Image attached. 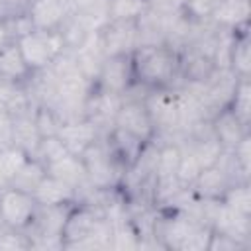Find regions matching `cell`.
Instances as JSON below:
<instances>
[{
  "label": "cell",
  "instance_id": "obj_1",
  "mask_svg": "<svg viewBox=\"0 0 251 251\" xmlns=\"http://www.w3.org/2000/svg\"><path fill=\"white\" fill-rule=\"evenodd\" d=\"M131 67L133 80L151 90L176 88L180 80V51L169 43L141 45L131 53Z\"/></svg>",
  "mask_w": 251,
  "mask_h": 251
},
{
  "label": "cell",
  "instance_id": "obj_2",
  "mask_svg": "<svg viewBox=\"0 0 251 251\" xmlns=\"http://www.w3.org/2000/svg\"><path fill=\"white\" fill-rule=\"evenodd\" d=\"M16 45L31 73L49 69L55 63V59L67 49L65 37L59 29H37V27L18 37Z\"/></svg>",
  "mask_w": 251,
  "mask_h": 251
},
{
  "label": "cell",
  "instance_id": "obj_3",
  "mask_svg": "<svg viewBox=\"0 0 251 251\" xmlns=\"http://www.w3.org/2000/svg\"><path fill=\"white\" fill-rule=\"evenodd\" d=\"M37 202L29 192L18 188H4L0 192V218L14 231H25L37 212Z\"/></svg>",
  "mask_w": 251,
  "mask_h": 251
},
{
  "label": "cell",
  "instance_id": "obj_4",
  "mask_svg": "<svg viewBox=\"0 0 251 251\" xmlns=\"http://www.w3.org/2000/svg\"><path fill=\"white\" fill-rule=\"evenodd\" d=\"M114 127H120L141 141H153L155 139V126L151 120V114L147 110L145 98H127L122 96V104L118 108Z\"/></svg>",
  "mask_w": 251,
  "mask_h": 251
},
{
  "label": "cell",
  "instance_id": "obj_5",
  "mask_svg": "<svg viewBox=\"0 0 251 251\" xmlns=\"http://www.w3.org/2000/svg\"><path fill=\"white\" fill-rule=\"evenodd\" d=\"M133 82L131 55H114L102 61V67L94 78V88L110 94H124Z\"/></svg>",
  "mask_w": 251,
  "mask_h": 251
},
{
  "label": "cell",
  "instance_id": "obj_6",
  "mask_svg": "<svg viewBox=\"0 0 251 251\" xmlns=\"http://www.w3.org/2000/svg\"><path fill=\"white\" fill-rule=\"evenodd\" d=\"M98 37L104 57L131 55L137 47V22H106Z\"/></svg>",
  "mask_w": 251,
  "mask_h": 251
},
{
  "label": "cell",
  "instance_id": "obj_7",
  "mask_svg": "<svg viewBox=\"0 0 251 251\" xmlns=\"http://www.w3.org/2000/svg\"><path fill=\"white\" fill-rule=\"evenodd\" d=\"M45 171H47V175H51V176L63 180L65 184H69L71 188H75L78 200H82L94 188L90 184V180H88L84 163H82V159L78 155L67 153L65 157H61V159L45 165Z\"/></svg>",
  "mask_w": 251,
  "mask_h": 251
},
{
  "label": "cell",
  "instance_id": "obj_8",
  "mask_svg": "<svg viewBox=\"0 0 251 251\" xmlns=\"http://www.w3.org/2000/svg\"><path fill=\"white\" fill-rule=\"evenodd\" d=\"M57 137L61 139V143L67 147L69 153L80 157L86 147H90L98 137H102V133L88 118H80V120L63 122L57 131Z\"/></svg>",
  "mask_w": 251,
  "mask_h": 251
},
{
  "label": "cell",
  "instance_id": "obj_9",
  "mask_svg": "<svg viewBox=\"0 0 251 251\" xmlns=\"http://www.w3.org/2000/svg\"><path fill=\"white\" fill-rule=\"evenodd\" d=\"M71 10V0H31L27 16L37 29H59Z\"/></svg>",
  "mask_w": 251,
  "mask_h": 251
},
{
  "label": "cell",
  "instance_id": "obj_10",
  "mask_svg": "<svg viewBox=\"0 0 251 251\" xmlns=\"http://www.w3.org/2000/svg\"><path fill=\"white\" fill-rule=\"evenodd\" d=\"M247 18L249 0H218L208 14V20L226 31H239L247 27Z\"/></svg>",
  "mask_w": 251,
  "mask_h": 251
},
{
  "label": "cell",
  "instance_id": "obj_11",
  "mask_svg": "<svg viewBox=\"0 0 251 251\" xmlns=\"http://www.w3.org/2000/svg\"><path fill=\"white\" fill-rule=\"evenodd\" d=\"M231 178L227 173L216 163L212 167H206L198 173V176L192 182V190L198 198H210V200H222L226 190L231 186Z\"/></svg>",
  "mask_w": 251,
  "mask_h": 251
},
{
  "label": "cell",
  "instance_id": "obj_12",
  "mask_svg": "<svg viewBox=\"0 0 251 251\" xmlns=\"http://www.w3.org/2000/svg\"><path fill=\"white\" fill-rule=\"evenodd\" d=\"M39 141H41V135H39L37 126H35L33 110L12 116V143L16 147L24 149L29 157H35Z\"/></svg>",
  "mask_w": 251,
  "mask_h": 251
},
{
  "label": "cell",
  "instance_id": "obj_13",
  "mask_svg": "<svg viewBox=\"0 0 251 251\" xmlns=\"http://www.w3.org/2000/svg\"><path fill=\"white\" fill-rule=\"evenodd\" d=\"M212 129H214V135L216 139L220 141V145L224 147V151H229L237 145V141L249 133V127H245L229 108H224L220 110L212 120Z\"/></svg>",
  "mask_w": 251,
  "mask_h": 251
},
{
  "label": "cell",
  "instance_id": "obj_14",
  "mask_svg": "<svg viewBox=\"0 0 251 251\" xmlns=\"http://www.w3.org/2000/svg\"><path fill=\"white\" fill-rule=\"evenodd\" d=\"M31 196L35 198V202L39 206H57V204L78 202L76 190L51 175L43 176V180L37 184V188L31 192Z\"/></svg>",
  "mask_w": 251,
  "mask_h": 251
},
{
  "label": "cell",
  "instance_id": "obj_15",
  "mask_svg": "<svg viewBox=\"0 0 251 251\" xmlns=\"http://www.w3.org/2000/svg\"><path fill=\"white\" fill-rule=\"evenodd\" d=\"M31 75L33 73L25 65V61H24L16 43L6 47L4 51H0V80L25 84Z\"/></svg>",
  "mask_w": 251,
  "mask_h": 251
},
{
  "label": "cell",
  "instance_id": "obj_16",
  "mask_svg": "<svg viewBox=\"0 0 251 251\" xmlns=\"http://www.w3.org/2000/svg\"><path fill=\"white\" fill-rule=\"evenodd\" d=\"M249 37L247 27L233 31V41L229 47V71L237 78H249L251 63H249Z\"/></svg>",
  "mask_w": 251,
  "mask_h": 251
},
{
  "label": "cell",
  "instance_id": "obj_17",
  "mask_svg": "<svg viewBox=\"0 0 251 251\" xmlns=\"http://www.w3.org/2000/svg\"><path fill=\"white\" fill-rule=\"evenodd\" d=\"M149 8V0H106V18L108 22H137Z\"/></svg>",
  "mask_w": 251,
  "mask_h": 251
},
{
  "label": "cell",
  "instance_id": "obj_18",
  "mask_svg": "<svg viewBox=\"0 0 251 251\" xmlns=\"http://www.w3.org/2000/svg\"><path fill=\"white\" fill-rule=\"evenodd\" d=\"M27 159H29V155L16 145L0 149V192L12 184L16 173L22 169V165Z\"/></svg>",
  "mask_w": 251,
  "mask_h": 251
},
{
  "label": "cell",
  "instance_id": "obj_19",
  "mask_svg": "<svg viewBox=\"0 0 251 251\" xmlns=\"http://www.w3.org/2000/svg\"><path fill=\"white\" fill-rule=\"evenodd\" d=\"M45 175H47L45 165H43L39 159L29 157V159L22 165V169L16 173V176H14V180H12V184H10V186L31 194V192L37 188V184L43 180V176H45Z\"/></svg>",
  "mask_w": 251,
  "mask_h": 251
},
{
  "label": "cell",
  "instance_id": "obj_20",
  "mask_svg": "<svg viewBox=\"0 0 251 251\" xmlns=\"http://www.w3.org/2000/svg\"><path fill=\"white\" fill-rule=\"evenodd\" d=\"M227 108L233 112V116L245 127H249V118H251V84H249V78H239L237 80Z\"/></svg>",
  "mask_w": 251,
  "mask_h": 251
},
{
  "label": "cell",
  "instance_id": "obj_21",
  "mask_svg": "<svg viewBox=\"0 0 251 251\" xmlns=\"http://www.w3.org/2000/svg\"><path fill=\"white\" fill-rule=\"evenodd\" d=\"M222 202L245 216H251V192H249V182H235L231 184L226 194L222 196Z\"/></svg>",
  "mask_w": 251,
  "mask_h": 251
},
{
  "label": "cell",
  "instance_id": "obj_22",
  "mask_svg": "<svg viewBox=\"0 0 251 251\" xmlns=\"http://www.w3.org/2000/svg\"><path fill=\"white\" fill-rule=\"evenodd\" d=\"M31 0H0V20H14L27 14Z\"/></svg>",
  "mask_w": 251,
  "mask_h": 251
},
{
  "label": "cell",
  "instance_id": "obj_23",
  "mask_svg": "<svg viewBox=\"0 0 251 251\" xmlns=\"http://www.w3.org/2000/svg\"><path fill=\"white\" fill-rule=\"evenodd\" d=\"M12 143V116L8 112H0V149L10 147Z\"/></svg>",
  "mask_w": 251,
  "mask_h": 251
},
{
  "label": "cell",
  "instance_id": "obj_24",
  "mask_svg": "<svg viewBox=\"0 0 251 251\" xmlns=\"http://www.w3.org/2000/svg\"><path fill=\"white\" fill-rule=\"evenodd\" d=\"M16 41H18V35L14 31L12 20H0V51L14 45Z\"/></svg>",
  "mask_w": 251,
  "mask_h": 251
}]
</instances>
